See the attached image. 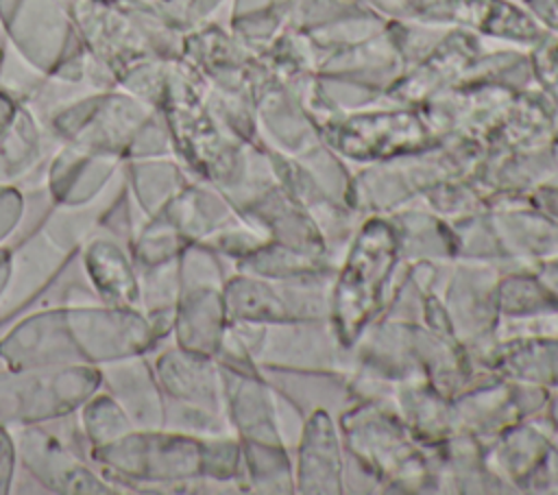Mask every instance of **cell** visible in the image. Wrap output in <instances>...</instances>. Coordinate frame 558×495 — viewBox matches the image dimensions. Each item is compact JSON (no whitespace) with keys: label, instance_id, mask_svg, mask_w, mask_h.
<instances>
[{"label":"cell","instance_id":"obj_30","mask_svg":"<svg viewBox=\"0 0 558 495\" xmlns=\"http://www.w3.org/2000/svg\"><path fill=\"white\" fill-rule=\"evenodd\" d=\"M68 2H70V0H63V4H68Z\"/></svg>","mask_w":558,"mask_h":495},{"label":"cell","instance_id":"obj_31","mask_svg":"<svg viewBox=\"0 0 558 495\" xmlns=\"http://www.w3.org/2000/svg\"><path fill=\"white\" fill-rule=\"evenodd\" d=\"M510 2H514V0H510Z\"/></svg>","mask_w":558,"mask_h":495},{"label":"cell","instance_id":"obj_1","mask_svg":"<svg viewBox=\"0 0 558 495\" xmlns=\"http://www.w3.org/2000/svg\"><path fill=\"white\" fill-rule=\"evenodd\" d=\"M157 342L140 307L83 301L17 318L0 336V362L11 371L102 366L146 355Z\"/></svg>","mask_w":558,"mask_h":495},{"label":"cell","instance_id":"obj_3","mask_svg":"<svg viewBox=\"0 0 558 495\" xmlns=\"http://www.w3.org/2000/svg\"><path fill=\"white\" fill-rule=\"evenodd\" d=\"M124 196L126 185L120 172L109 190L89 205H52L41 222L17 246L9 249L11 262L9 279L0 294V325L22 314L54 283Z\"/></svg>","mask_w":558,"mask_h":495},{"label":"cell","instance_id":"obj_21","mask_svg":"<svg viewBox=\"0 0 558 495\" xmlns=\"http://www.w3.org/2000/svg\"><path fill=\"white\" fill-rule=\"evenodd\" d=\"M76 412L81 432L85 434L89 447L113 443L135 430L124 408L107 390L100 388L92 397H87Z\"/></svg>","mask_w":558,"mask_h":495},{"label":"cell","instance_id":"obj_26","mask_svg":"<svg viewBox=\"0 0 558 495\" xmlns=\"http://www.w3.org/2000/svg\"><path fill=\"white\" fill-rule=\"evenodd\" d=\"M527 13L551 31H558V0H521Z\"/></svg>","mask_w":558,"mask_h":495},{"label":"cell","instance_id":"obj_14","mask_svg":"<svg viewBox=\"0 0 558 495\" xmlns=\"http://www.w3.org/2000/svg\"><path fill=\"white\" fill-rule=\"evenodd\" d=\"M78 255L98 301L140 307V270L118 238L92 233Z\"/></svg>","mask_w":558,"mask_h":495},{"label":"cell","instance_id":"obj_2","mask_svg":"<svg viewBox=\"0 0 558 495\" xmlns=\"http://www.w3.org/2000/svg\"><path fill=\"white\" fill-rule=\"evenodd\" d=\"M70 17L87 52V76L94 89L118 87L137 65L183 59L179 31L157 0H70Z\"/></svg>","mask_w":558,"mask_h":495},{"label":"cell","instance_id":"obj_4","mask_svg":"<svg viewBox=\"0 0 558 495\" xmlns=\"http://www.w3.org/2000/svg\"><path fill=\"white\" fill-rule=\"evenodd\" d=\"M44 129L59 144L109 153L122 161L172 155L161 111L120 87L94 89L57 105Z\"/></svg>","mask_w":558,"mask_h":495},{"label":"cell","instance_id":"obj_9","mask_svg":"<svg viewBox=\"0 0 558 495\" xmlns=\"http://www.w3.org/2000/svg\"><path fill=\"white\" fill-rule=\"evenodd\" d=\"M17 464L46 491L59 495H111L120 493L111 480L96 473L44 423H26L15 430Z\"/></svg>","mask_w":558,"mask_h":495},{"label":"cell","instance_id":"obj_20","mask_svg":"<svg viewBox=\"0 0 558 495\" xmlns=\"http://www.w3.org/2000/svg\"><path fill=\"white\" fill-rule=\"evenodd\" d=\"M296 0H233L231 31L248 48L268 44Z\"/></svg>","mask_w":558,"mask_h":495},{"label":"cell","instance_id":"obj_18","mask_svg":"<svg viewBox=\"0 0 558 495\" xmlns=\"http://www.w3.org/2000/svg\"><path fill=\"white\" fill-rule=\"evenodd\" d=\"M179 299V257L140 270V310L161 340L172 331Z\"/></svg>","mask_w":558,"mask_h":495},{"label":"cell","instance_id":"obj_16","mask_svg":"<svg viewBox=\"0 0 558 495\" xmlns=\"http://www.w3.org/2000/svg\"><path fill=\"white\" fill-rule=\"evenodd\" d=\"M122 174L126 196L142 216L157 214L190 181L172 155L124 161Z\"/></svg>","mask_w":558,"mask_h":495},{"label":"cell","instance_id":"obj_10","mask_svg":"<svg viewBox=\"0 0 558 495\" xmlns=\"http://www.w3.org/2000/svg\"><path fill=\"white\" fill-rule=\"evenodd\" d=\"M405 17L462 24L517 41H538L545 35L538 22L510 0H408Z\"/></svg>","mask_w":558,"mask_h":495},{"label":"cell","instance_id":"obj_13","mask_svg":"<svg viewBox=\"0 0 558 495\" xmlns=\"http://www.w3.org/2000/svg\"><path fill=\"white\" fill-rule=\"evenodd\" d=\"M105 388L129 414L135 427H163L166 395L146 355H133L98 366Z\"/></svg>","mask_w":558,"mask_h":495},{"label":"cell","instance_id":"obj_28","mask_svg":"<svg viewBox=\"0 0 558 495\" xmlns=\"http://www.w3.org/2000/svg\"><path fill=\"white\" fill-rule=\"evenodd\" d=\"M9 262H11V251L9 246H0V294L7 286V279H9Z\"/></svg>","mask_w":558,"mask_h":495},{"label":"cell","instance_id":"obj_24","mask_svg":"<svg viewBox=\"0 0 558 495\" xmlns=\"http://www.w3.org/2000/svg\"><path fill=\"white\" fill-rule=\"evenodd\" d=\"M24 207L22 190L11 183H0V246L22 222Z\"/></svg>","mask_w":558,"mask_h":495},{"label":"cell","instance_id":"obj_6","mask_svg":"<svg viewBox=\"0 0 558 495\" xmlns=\"http://www.w3.org/2000/svg\"><path fill=\"white\" fill-rule=\"evenodd\" d=\"M0 26L9 46L61 85H81L87 52L63 0H0Z\"/></svg>","mask_w":558,"mask_h":495},{"label":"cell","instance_id":"obj_25","mask_svg":"<svg viewBox=\"0 0 558 495\" xmlns=\"http://www.w3.org/2000/svg\"><path fill=\"white\" fill-rule=\"evenodd\" d=\"M15 467H17L15 436L9 425H0V495L11 493Z\"/></svg>","mask_w":558,"mask_h":495},{"label":"cell","instance_id":"obj_27","mask_svg":"<svg viewBox=\"0 0 558 495\" xmlns=\"http://www.w3.org/2000/svg\"><path fill=\"white\" fill-rule=\"evenodd\" d=\"M364 2L371 4L373 9L386 13L388 17H405L408 0H364Z\"/></svg>","mask_w":558,"mask_h":495},{"label":"cell","instance_id":"obj_22","mask_svg":"<svg viewBox=\"0 0 558 495\" xmlns=\"http://www.w3.org/2000/svg\"><path fill=\"white\" fill-rule=\"evenodd\" d=\"M52 83L57 81L48 79L44 72L33 68L11 46L4 48V57L0 63V89L4 94L24 105H33Z\"/></svg>","mask_w":558,"mask_h":495},{"label":"cell","instance_id":"obj_5","mask_svg":"<svg viewBox=\"0 0 558 495\" xmlns=\"http://www.w3.org/2000/svg\"><path fill=\"white\" fill-rule=\"evenodd\" d=\"M89 456L116 482L142 491L192 484L211 473V440L170 427H135L113 443L89 447Z\"/></svg>","mask_w":558,"mask_h":495},{"label":"cell","instance_id":"obj_23","mask_svg":"<svg viewBox=\"0 0 558 495\" xmlns=\"http://www.w3.org/2000/svg\"><path fill=\"white\" fill-rule=\"evenodd\" d=\"M225 0H157L166 17L183 33L201 26Z\"/></svg>","mask_w":558,"mask_h":495},{"label":"cell","instance_id":"obj_12","mask_svg":"<svg viewBox=\"0 0 558 495\" xmlns=\"http://www.w3.org/2000/svg\"><path fill=\"white\" fill-rule=\"evenodd\" d=\"M153 371L166 399L220 414L222 377L211 355L174 345L157 353L153 360Z\"/></svg>","mask_w":558,"mask_h":495},{"label":"cell","instance_id":"obj_11","mask_svg":"<svg viewBox=\"0 0 558 495\" xmlns=\"http://www.w3.org/2000/svg\"><path fill=\"white\" fill-rule=\"evenodd\" d=\"M124 161L72 144H61L46 170V190L52 205L83 207L98 201L122 172Z\"/></svg>","mask_w":558,"mask_h":495},{"label":"cell","instance_id":"obj_17","mask_svg":"<svg viewBox=\"0 0 558 495\" xmlns=\"http://www.w3.org/2000/svg\"><path fill=\"white\" fill-rule=\"evenodd\" d=\"M44 131L31 105L20 102L0 129V183H15L35 170L44 157Z\"/></svg>","mask_w":558,"mask_h":495},{"label":"cell","instance_id":"obj_7","mask_svg":"<svg viewBox=\"0 0 558 495\" xmlns=\"http://www.w3.org/2000/svg\"><path fill=\"white\" fill-rule=\"evenodd\" d=\"M98 388V366L4 369L0 373V425L17 427L70 416Z\"/></svg>","mask_w":558,"mask_h":495},{"label":"cell","instance_id":"obj_29","mask_svg":"<svg viewBox=\"0 0 558 495\" xmlns=\"http://www.w3.org/2000/svg\"><path fill=\"white\" fill-rule=\"evenodd\" d=\"M2 57H4V48H0V63H2Z\"/></svg>","mask_w":558,"mask_h":495},{"label":"cell","instance_id":"obj_8","mask_svg":"<svg viewBox=\"0 0 558 495\" xmlns=\"http://www.w3.org/2000/svg\"><path fill=\"white\" fill-rule=\"evenodd\" d=\"M225 290L220 268L203 242H192L179 255V299L174 342L183 349L214 355L225 336Z\"/></svg>","mask_w":558,"mask_h":495},{"label":"cell","instance_id":"obj_19","mask_svg":"<svg viewBox=\"0 0 558 495\" xmlns=\"http://www.w3.org/2000/svg\"><path fill=\"white\" fill-rule=\"evenodd\" d=\"M187 244L192 242H187L168 220L155 214V216H142V220L133 225L126 249L137 270H142V268H150V266L177 259Z\"/></svg>","mask_w":558,"mask_h":495},{"label":"cell","instance_id":"obj_15","mask_svg":"<svg viewBox=\"0 0 558 495\" xmlns=\"http://www.w3.org/2000/svg\"><path fill=\"white\" fill-rule=\"evenodd\" d=\"M477 55V39L464 31L445 35L421 61V65L390 85V96L397 100H421L445 89L442 85L462 76Z\"/></svg>","mask_w":558,"mask_h":495}]
</instances>
